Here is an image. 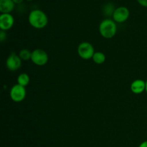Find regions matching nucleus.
<instances>
[{"label":"nucleus","mask_w":147,"mask_h":147,"mask_svg":"<svg viewBox=\"0 0 147 147\" xmlns=\"http://www.w3.org/2000/svg\"><path fill=\"white\" fill-rule=\"evenodd\" d=\"M28 22L30 25L37 30L45 28L48 24V18L45 13L40 9H34L29 14Z\"/></svg>","instance_id":"f257e3e1"},{"label":"nucleus","mask_w":147,"mask_h":147,"mask_svg":"<svg viewBox=\"0 0 147 147\" xmlns=\"http://www.w3.org/2000/svg\"><path fill=\"white\" fill-rule=\"evenodd\" d=\"M100 35L106 39H111L114 37L117 32L116 23L111 19H105L99 25Z\"/></svg>","instance_id":"f03ea898"},{"label":"nucleus","mask_w":147,"mask_h":147,"mask_svg":"<svg viewBox=\"0 0 147 147\" xmlns=\"http://www.w3.org/2000/svg\"><path fill=\"white\" fill-rule=\"evenodd\" d=\"M77 51L79 57L83 60L92 59L95 53L93 46L88 42H83L80 43L78 47Z\"/></svg>","instance_id":"7ed1b4c3"},{"label":"nucleus","mask_w":147,"mask_h":147,"mask_svg":"<svg viewBox=\"0 0 147 147\" xmlns=\"http://www.w3.org/2000/svg\"><path fill=\"white\" fill-rule=\"evenodd\" d=\"M49 57L46 51L42 49H36L32 52L31 60L37 66H43L48 62Z\"/></svg>","instance_id":"20e7f679"},{"label":"nucleus","mask_w":147,"mask_h":147,"mask_svg":"<svg viewBox=\"0 0 147 147\" xmlns=\"http://www.w3.org/2000/svg\"><path fill=\"white\" fill-rule=\"evenodd\" d=\"M27 96L25 87L20 86L19 84H15L11 87L9 92V96L11 100L16 103L22 102Z\"/></svg>","instance_id":"39448f33"},{"label":"nucleus","mask_w":147,"mask_h":147,"mask_svg":"<svg viewBox=\"0 0 147 147\" xmlns=\"http://www.w3.org/2000/svg\"><path fill=\"white\" fill-rule=\"evenodd\" d=\"M22 61V60H21L19 55H17L13 52L7 57L6 60V66L10 71H17L21 67Z\"/></svg>","instance_id":"423d86ee"},{"label":"nucleus","mask_w":147,"mask_h":147,"mask_svg":"<svg viewBox=\"0 0 147 147\" xmlns=\"http://www.w3.org/2000/svg\"><path fill=\"white\" fill-rule=\"evenodd\" d=\"M130 11L126 7H119L116 8L113 12V20L116 23H123L129 19Z\"/></svg>","instance_id":"0eeeda50"},{"label":"nucleus","mask_w":147,"mask_h":147,"mask_svg":"<svg viewBox=\"0 0 147 147\" xmlns=\"http://www.w3.org/2000/svg\"><path fill=\"white\" fill-rule=\"evenodd\" d=\"M14 24V18L11 14H1L0 29L3 31L9 30Z\"/></svg>","instance_id":"6e6552de"},{"label":"nucleus","mask_w":147,"mask_h":147,"mask_svg":"<svg viewBox=\"0 0 147 147\" xmlns=\"http://www.w3.org/2000/svg\"><path fill=\"white\" fill-rule=\"evenodd\" d=\"M130 88L134 94H141L144 91H146V81L142 79L134 80L131 84Z\"/></svg>","instance_id":"1a4fd4ad"},{"label":"nucleus","mask_w":147,"mask_h":147,"mask_svg":"<svg viewBox=\"0 0 147 147\" xmlns=\"http://www.w3.org/2000/svg\"><path fill=\"white\" fill-rule=\"evenodd\" d=\"M14 7L15 4L12 0H0V11L1 14H10Z\"/></svg>","instance_id":"9d476101"},{"label":"nucleus","mask_w":147,"mask_h":147,"mask_svg":"<svg viewBox=\"0 0 147 147\" xmlns=\"http://www.w3.org/2000/svg\"><path fill=\"white\" fill-rule=\"evenodd\" d=\"M30 76H29L28 74L25 73H21V74L19 75L17 79V84L20 85V86H23V87H26L30 83Z\"/></svg>","instance_id":"9b49d317"},{"label":"nucleus","mask_w":147,"mask_h":147,"mask_svg":"<svg viewBox=\"0 0 147 147\" xmlns=\"http://www.w3.org/2000/svg\"><path fill=\"white\" fill-rule=\"evenodd\" d=\"M92 59L96 64L101 65L105 63L106 57L104 53H103L102 52H95Z\"/></svg>","instance_id":"f8f14e48"},{"label":"nucleus","mask_w":147,"mask_h":147,"mask_svg":"<svg viewBox=\"0 0 147 147\" xmlns=\"http://www.w3.org/2000/svg\"><path fill=\"white\" fill-rule=\"evenodd\" d=\"M115 9H116V8H115L114 5L112 3L109 2L104 5L103 9V12L106 16H113Z\"/></svg>","instance_id":"ddd939ff"},{"label":"nucleus","mask_w":147,"mask_h":147,"mask_svg":"<svg viewBox=\"0 0 147 147\" xmlns=\"http://www.w3.org/2000/svg\"><path fill=\"white\" fill-rule=\"evenodd\" d=\"M19 56L22 60L27 61V60H31L32 52H30V50H29L28 49H22L19 53Z\"/></svg>","instance_id":"4468645a"},{"label":"nucleus","mask_w":147,"mask_h":147,"mask_svg":"<svg viewBox=\"0 0 147 147\" xmlns=\"http://www.w3.org/2000/svg\"><path fill=\"white\" fill-rule=\"evenodd\" d=\"M6 38H7L6 32L1 30V32H0V41H1V42H3L6 40Z\"/></svg>","instance_id":"2eb2a0df"},{"label":"nucleus","mask_w":147,"mask_h":147,"mask_svg":"<svg viewBox=\"0 0 147 147\" xmlns=\"http://www.w3.org/2000/svg\"><path fill=\"white\" fill-rule=\"evenodd\" d=\"M138 3L144 7H147V0H137Z\"/></svg>","instance_id":"dca6fc26"},{"label":"nucleus","mask_w":147,"mask_h":147,"mask_svg":"<svg viewBox=\"0 0 147 147\" xmlns=\"http://www.w3.org/2000/svg\"><path fill=\"white\" fill-rule=\"evenodd\" d=\"M15 4H20L24 1V0H12Z\"/></svg>","instance_id":"f3484780"},{"label":"nucleus","mask_w":147,"mask_h":147,"mask_svg":"<svg viewBox=\"0 0 147 147\" xmlns=\"http://www.w3.org/2000/svg\"><path fill=\"white\" fill-rule=\"evenodd\" d=\"M139 147H147V141H144L142 142Z\"/></svg>","instance_id":"a211bd4d"},{"label":"nucleus","mask_w":147,"mask_h":147,"mask_svg":"<svg viewBox=\"0 0 147 147\" xmlns=\"http://www.w3.org/2000/svg\"><path fill=\"white\" fill-rule=\"evenodd\" d=\"M146 92L147 93V80L146 81Z\"/></svg>","instance_id":"6ab92c4d"},{"label":"nucleus","mask_w":147,"mask_h":147,"mask_svg":"<svg viewBox=\"0 0 147 147\" xmlns=\"http://www.w3.org/2000/svg\"><path fill=\"white\" fill-rule=\"evenodd\" d=\"M26 1H32V0H26Z\"/></svg>","instance_id":"aec40b11"}]
</instances>
